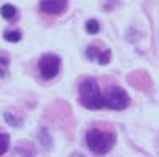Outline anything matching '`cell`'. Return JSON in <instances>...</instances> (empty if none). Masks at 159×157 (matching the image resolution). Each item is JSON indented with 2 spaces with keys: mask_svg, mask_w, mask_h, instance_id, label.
<instances>
[{
  "mask_svg": "<svg viewBox=\"0 0 159 157\" xmlns=\"http://www.w3.org/2000/svg\"><path fill=\"white\" fill-rule=\"evenodd\" d=\"M85 31H87L89 34H98V31H100V23H98L97 20H89V21L85 23Z\"/></svg>",
  "mask_w": 159,
  "mask_h": 157,
  "instance_id": "cell-11",
  "label": "cell"
},
{
  "mask_svg": "<svg viewBox=\"0 0 159 157\" xmlns=\"http://www.w3.org/2000/svg\"><path fill=\"white\" fill-rule=\"evenodd\" d=\"M79 103L92 111H98L101 107H105L103 103V95L100 91L98 82L95 79H84L79 85Z\"/></svg>",
  "mask_w": 159,
  "mask_h": 157,
  "instance_id": "cell-2",
  "label": "cell"
},
{
  "mask_svg": "<svg viewBox=\"0 0 159 157\" xmlns=\"http://www.w3.org/2000/svg\"><path fill=\"white\" fill-rule=\"evenodd\" d=\"M3 39L7 42H11V43H16L21 40V32L20 31H7L3 34Z\"/></svg>",
  "mask_w": 159,
  "mask_h": 157,
  "instance_id": "cell-9",
  "label": "cell"
},
{
  "mask_svg": "<svg viewBox=\"0 0 159 157\" xmlns=\"http://www.w3.org/2000/svg\"><path fill=\"white\" fill-rule=\"evenodd\" d=\"M85 143L92 154L105 155L116 144V133L105 128H90L85 133Z\"/></svg>",
  "mask_w": 159,
  "mask_h": 157,
  "instance_id": "cell-1",
  "label": "cell"
},
{
  "mask_svg": "<svg viewBox=\"0 0 159 157\" xmlns=\"http://www.w3.org/2000/svg\"><path fill=\"white\" fill-rule=\"evenodd\" d=\"M85 56L90 59V61H97L98 64H108L109 59H111V50L105 48V50H101L98 48L97 45H89L87 50H85Z\"/></svg>",
  "mask_w": 159,
  "mask_h": 157,
  "instance_id": "cell-6",
  "label": "cell"
},
{
  "mask_svg": "<svg viewBox=\"0 0 159 157\" xmlns=\"http://www.w3.org/2000/svg\"><path fill=\"white\" fill-rule=\"evenodd\" d=\"M3 119L7 120V124H10L11 127H16V128H18V127H21V125H23L20 119L15 117L11 112H5V114H3Z\"/></svg>",
  "mask_w": 159,
  "mask_h": 157,
  "instance_id": "cell-12",
  "label": "cell"
},
{
  "mask_svg": "<svg viewBox=\"0 0 159 157\" xmlns=\"http://www.w3.org/2000/svg\"><path fill=\"white\" fill-rule=\"evenodd\" d=\"M37 138H39V143L42 144V147H45V149H52V147H53V140H52L50 133L47 132L45 128H40Z\"/></svg>",
  "mask_w": 159,
  "mask_h": 157,
  "instance_id": "cell-7",
  "label": "cell"
},
{
  "mask_svg": "<svg viewBox=\"0 0 159 157\" xmlns=\"http://www.w3.org/2000/svg\"><path fill=\"white\" fill-rule=\"evenodd\" d=\"M8 63H10V59H8V58L0 56V66H8Z\"/></svg>",
  "mask_w": 159,
  "mask_h": 157,
  "instance_id": "cell-13",
  "label": "cell"
},
{
  "mask_svg": "<svg viewBox=\"0 0 159 157\" xmlns=\"http://www.w3.org/2000/svg\"><path fill=\"white\" fill-rule=\"evenodd\" d=\"M68 0H40L39 8L45 15L61 16L68 11Z\"/></svg>",
  "mask_w": 159,
  "mask_h": 157,
  "instance_id": "cell-5",
  "label": "cell"
},
{
  "mask_svg": "<svg viewBox=\"0 0 159 157\" xmlns=\"http://www.w3.org/2000/svg\"><path fill=\"white\" fill-rule=\"evenodd\" d=\"M60 66H61V59H60V56H57V55H53V53L43 55L39 59V64H37L40 77L43 80H52V79L57 77L58 72H60Z\"/></svg>",
  "mask_w": 159,
  "mask_h": 157,
  "instance_id": "cell-4",
  "label": "cell"
},
{
  "mask_svg": "<svg viewBox=\"0 0 159 157\" xmlns=\"http://www.w3.org/2000/svg\"><path fill=\"white\" fill-rule=\"evenodd\" d=\"M103 103H105V107H108V109L122 111L130 104V98L122 88L111 87L106 93L103 95Z\"/></svg>",
  "mask_w": 159,
  "mask_h": 157,
  "instance_id": "cell-3",
  "label": "cell"
},
{
  "mask_svg": "<svg viewBox=\"0 0 159 157\" xmlns=\"http://www.w3.org/2000/svg\"><path fill=\"white\" fill-rule=\"evenodd\" d=\"M0 15H2L3 20H8V21L15 20V18H16V8H15V5H11V3L2 5V8H0Z\"/></svg>",
  "mask_w": 159,
  "mask_h": 157,
  "instance_id": "cell-8",
  "label": "cell"
},
{
  "mask_svg": "<svg viewBox=\"0 0 159 157\" xmlns=\"http://www.w3.org/2000/svg\"><path fill=\"white\" fill-rule=\"evenodd\" d=\"M10 147V136L7 133H0V155H3Z\"/></svg>",
  "mask_w": 159,
  "mask_h": 157,
  "instance_id": "cell-10",
  "label": "cell"
}]
</instances>
